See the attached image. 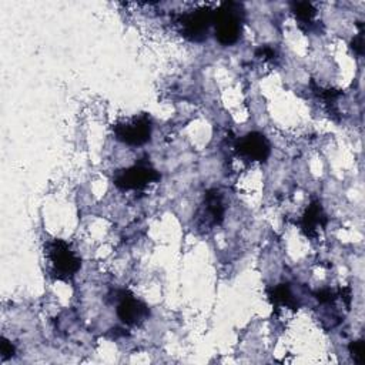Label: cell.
I'll return each instance as SVG.
<instances>
[{"mask_svg": "<svg viewBox=\"0 0 365 365\" xmlns=\"http://www.w3.org/2000/svg\"><path fill=\"white\" fill-rule=\"evenodd\" d=\"M244 23V7L241 3L224 1L214 10L215 37L222 46H231L238 41Z\"/></svg>", "mask_w": 365, "mask_h": 365, "instance_id": "2", "label": "cell"}, {"mask_svg": "<svg viewBox=\"0 0 365 365\" xmlns=\"http://www.w3.org/2000/svg\"><path fill=\"white\" fill-rule=\"evenodd\" d=\"M161 178L160 173L154 170L148 163H137L128 168L118 170L114 174V185L123 191L128 190H143L151 182H155Z\"/></svg>", "mask_w": 365, "mask_h": 365, "instance_id": "4", "label": "cell"}, {"mask_svg": "<svg viewBox=\"0 0 365 365\" xmlns=\"http://www.w3.org/2000/svg\"><path fill=\"white\" fill-rule=\"evenodd\" d=\"M235 151L250 161L265 163L271 154V144L264 134L251 131L235 143Z\"/></svg>", "mask_w": 365, "mask_h": 365, "instance_id": "6", "label": "cell"}, {"mask_svg": "<svg viewBox=\"0 0 365 365\" xmlns=\"http://www.w3.org/2000/svg\"><path fill=\"white\" fill-rule=\"evenodd\" d=\"M0 352H1V359H9L14 355V346L11 345L10 341H7L6 338H1Z\"/></svg>", "mask_w": 365, "mask_h": 365, "instance_id": "15", "label": "cell"}, {"mask_svg": "<svg viewBox=\"0 0 365 365\" xmlns=\"http://www.w3.org/2000/svg\"><path fill=\"white\" fill-rule=\"evenodd\" d=\"M224 201L222 195L217 188L205 191L204 202L197 214V224L200 228H211L220 225L224 220Z\"/></svg>", "mask_w": 365, "mask_h": 365, "instance_id": "7", "label": "cell"}, {"mask_svg": "<svg viewBox=\"0 0 365 365\" xmlns=\"http://www.w3.org/2000/svg\"><path fill=\"white\" fill-rule=\"evenodd\" d=\"M117 301V317L125 325H138L150 315L148 307L128 291H120Z\"/></svg>", "mask_w": 365, "mask_h": 365, "instance_id": "8", "label": "cell"}, {"mask_svg": "<svg viewBox=\"0 0 365 365\" xmlns=\"http://www.w3.org/2000/svg\"><path fill=\"white\" fill-rule=\"evenodd\" d=\"M299 225H301L302 232L309 238L317 237L319 228H325L327 215L324 212V208H322V204L319 200H314L309 202L305 212L302 214Z\"/></svg>", "mask_w": 365, "mask_h": 365, "instance_id": "9", "label": "cell"}, {"mask_svg": "<svg viewBox=\"0 0 365 365\" xmlns=\"http://www.w3.org/2000/svg\"><path fill=\"white\" fill-rule=\"evenodd\" d=\"M291 11L299 24H312V20L317 14V9L309 1H294L291 3Z\"/></svg>", "mask_w": 365, "mask_h": 365, "instance_id": "12", "label": "cell"}, {"mask_svg": "<svg viewBox=\"0 0 365 365\" xmlns=\"http://www.w3.org/2000/svg\"><path fill=\"white\" fill-rule=\"evenodd\" d=\"M349 349V354L352 356V359L356 362V364H364V358H365V342L362 339H358V341H352L348 346Z\"/></svg>", "mask_w": 365, "mask_h": 365, "instance_id": "13", "label": "cell"}, {"mask_svg": "<svg viewBox=\"0 0 365 365\" xmlns=\"http://www.w3.org/2000/svg\"><path fill=\"white\" fill-rule=\"evenodd\" d=\"M255 54H257V57H265V58H272V57H275V51H274L271 47H268V46L259 47V48L255 51Z\"/></svg>", "mask_w": 365, "mask_h": 365, "instance_id": "16", "label": "cell"}, {"mask_svg": "<svg viewBox=\"0 0 365 365\" xmlns=\"http://www.w3.org/2000/svg\"><path fill=\"white\" fill-rule=\"evenodd\" d=\"M151 120L148 115L141 114L123 123H117L113 130L118 141L130 147H138L151 138Z\"/></svg>", "mask_w": 365, "mask_h": 365, "instance_id": "5", "label": "cell"}, {"mask_svg": "<svg viewBox=\"0 0 365 365\" xmlns=\"http://www.w3.org/2000/svg\"><path fill=\"white\" fill-rule=\"evenodd\" d=\"M311 87H312V91L314 94L321 98V101H324L329 115H332L335 120L338 117V108H336V100L338 97H341V91L339 90H332V88H322V87H318L314 81H311Z\"/></svg>", "mask_w": 365, "mask_h": 365, "instance_id": "11", "label": "cell"}, {"mask_svg": "<svg viewBox=\"0 0 365 365\" xmlns=\"http://www.w3.org/2000/svg\"><path fill=\"white\" fill-rule=\"evenodd\" d=\"M46 255L50 264V274L58 281H71L81 267L80 257L63 240H51L46 244Z\"/></svg>", "mask_w": 365, "mask_h": 365, "instance_id": "1", "label": "cell"}, {"mask_svg": "<svg viewBox=\"0 0 365 365\" xmlns=\"http://www.w3.org/2000/svg\"><path fill=\"white\" fill-rule=\"evenodd\" d=\"M175 23L185 38L191 41H202L207 38L210 26L214 24V10L210 7H201L177 16Z\"/></svg>", "mask_w": 365, "mask_h": 365, "instance_id": "3", "label": "cell"}, {"mask_svg": "<svg viewBox=\"0 0 365 365\" xmlns=\"http://www.w3.org/2000/svg\"><path fill=\"white\" fill-rule=\"evenodd\" d=\"M358 27H359V31H358V34L352 38L351 47H352L354 53H356L358 56H362V53H364V29H362L361 21H359Z\"/></svg>", "mask_w": 365, "mask_h": 365, "instance_id": "14", "label": "cell"}, {"mask_svg": "<svg viewBox=\"0 0 365 365\" xmlns=\"http://www.w3.org/2000/svg\"><path fill=\"white\" fill-rule=\"evenodd\" d=\"M268 297L271 304L278 308V307H287L291 309H298V302L297 298L294 297L289 284H278L272 288L268 289Z\"/></svg>", "mask_w": 365, "mask_h": 365, "instance_id": "10", "label": "cell"}]
</instances>
